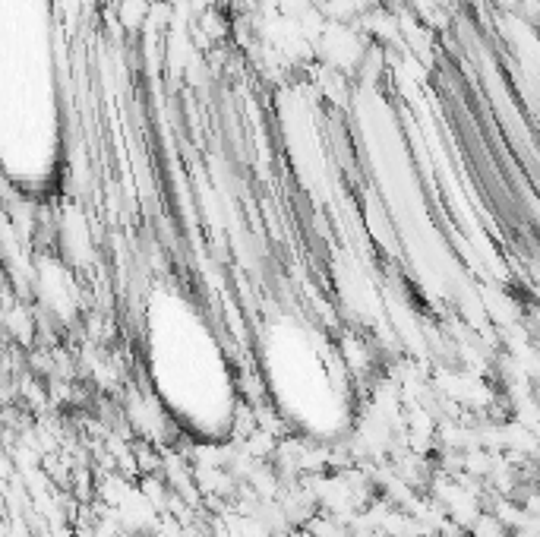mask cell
Listing matches in <instances>:
<instances>
[]
</instances>
